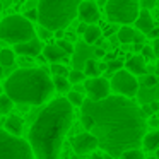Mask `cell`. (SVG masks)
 <instances>
[{"instance_id": "obj_1", "label": "cell", "mask_w": 159, "mask_h": 159, "mask_svg": "<svg viewBox=\"0 0 159 159\" xmlns=\"http://www.w3.org/2000/svg\"><path fill=\"white\" fill-rule=\"evenodd\" d=\"M80 123L98 137L104 152L116 159L128 149L140 147L149 127L142 108L120 94L99 101L87 98L80 106Z\"/></svg>"}, {"instance_id": "obj_2", "label": "cell", "mask_w": 159, "mask_h": 159, "mask_svg": "<svg viewBox=\"0 0 159 159\" xmlns=\"http://www.w3.org/2000/svg\"><path fill=\"white\" fill-rule=\"evenodd\" d=\"M74 121V104L67 98L50 101L31 123L28 142L36 159H58L67 132Z\"/></svg>"}, {"instance_id": "obj_3", "label": "cell", "mask_w": 159, "mask_h": 159, "mask_svg": "<svg viewBox=\"0 0 159 159\" xmlns=\"http://www.w3.org/2000/svg\"><path fill=\"white\" fill-rule=\"evenodd\" d=\"M5 93L21 106H41L55 93V84L46 70L22 67L5 79Z\"/></svg>"}, {"instance_id": "obj_4", "label": "cell", "mask_w": 159, "mask_h": 159, "mask_svg": "<svg viewBox=\"0 0 159 159\" xmlns=\"http://www.w3.org/2000/svg\"><path fill=\"white\" fill-rule=\"evenodd\" d=\"M82 0H38V22L50 31H58L70 26Z\"/></svg>"}, {"instance_id": "obj_5", "label": "cell", "mask_w": 159, "mask_h": 159, "mask_svg": "<svg viewBox=\"0 0 159 159\" xmlns=\"http://www.w3.org/2000/svg\"><path fill=\"white\" fill-rule=\"evenodd\" d=\"M36 36L31 19L21 14H11L0 21V39L9 45L26 43Z\"/></svg>"}, {"instance_id": "obj_6", "label": "cell", "mask_w": 159, "mask_h": 159, "mask_svg": "<svg viewBox=\"0 0 159 159\" xmlns=\"http://www.w3.org/2000/svg\"><path fill=\"white\" fill-rule=\"evenodd\" d=\"M0 159H36V156L26 139L0 128Z\"/></svg>"}, {"instance_id": "obj_7", "label": "cell", "mask_w": 159, "mask_h": 159, "mask_svg": "<svg viewBox=\"0 0 159 159\" xmlns=\"http://www.w3.org/2000/svg\"><path fill=\"white\" fill-rule=\"evenodd\" d=\"M140 9V0H106V17L116 24H135Z\"/></svg>"}, {"instance_id": "obj_8", "label": "cell", "mask_w": 159, "mask_h": 159, "mask_svg": "<svg viewBox=\"0 0 159 159\" xmlns=\"http://www.w3.org/2000/svg\"><path fill=\"white\" fill-rule=\"evenodd\" d=\"M111 91L115 94H120L125 98H135L140 87V80H137L135 74H132L128 69H120L111 77Z\"/></svg>"}, {"instance_id": "obj_9", "label": "cell", "mask_w": 159, "mask_h": 159, "mask_svg": "<svg viewBox=\"0 0 159 159\" xmlns=\"http://www.w3.org/2000/svg\"><path fill=\"white\" fill-rule=\"evenodd\" d=\"M84 87H86L87 98L93 101L104 99L111 93V82L108 79H104V77H99V75L86 79L84 80Z\"/></svg>"}, {"instance_id": "obj_10", "label": "cell", "mask_w": 159, "mask_h": 159, "mask_svg": "<svg viewBox=\"0 0 159 159\" xmlns=\"http://www.w3.org/2000/svg\"><path fill=\"white\" fill-rule=\"evenodd\" d=\"M99 147V140L93 132H80L72 139V149L77 156H86L96 152V149Z\"/></svg>"}, {"instance_id": "obj_11", "label": "cell", "mask_w": 159, "mask_h": 159, "mask_svg": "<svg viewBox=\"0 0 159 159\" xmlns=\"http://www.w3.org/2000/svg\"><path fill=\"white\" fill-rule=\"evenodd\" d=\"M80 22L86 24H96L99 21V11L94 0H82V4L79 5V14H77Z\"/></svg>"}, {"instance_id": "obj_12", "label": "cell", "mask_w": 159, "mask_h": 159, "mask_svg": "<svg viewBox=\"0 0 159 159\" xmlns=\"http://www.w3.org/2000/svg\"><path fill=\"white\" fill-rule=\"evenodd\" d=\"M43 48H45V46L41 45L39 38L34 36V38L29 39V41L16 45V53H19V55H22V57H38L39 53L43 52Z\"/></svg>"}, {"instance_id": "obj_13", "label": "cell", "mask_w": 159, "mask_h": 159, "mask_svg": "<svg viewBox=\"0 0 159 159\" xmlns=\"http://www.w3.org/2000/svg\"><path fill=\"white\" fill-rule=\"evenodd\" d=\"M154 26H156L154 24V19H152L149 9H140V14H139L137 21H135V29L140 31V33H144V34L147 36V33L151 31Z\"/></svg>"}, {"instance_id": "obj_14", "label": "cell", "mask_w": 159, "mask_h": 159, "mask_svg": "<svg viewBox=\"0 0 159 159\" xmlns=\"http://www.w3.org/2000/svg\"><path fill=\"white\" fill-rule=\"evenodd\" d=\"M128 70L135 75H144L147 74V65H145V57L144 55H134L128 58V62L125 63Z\"/></svg>"}, {"instance_id": "obj_15", "label": "cell", "mask_w": 159, "mask_h": 159, "mask_svg": "<svg viewBox=\"0 0 159 159\" xmlns=\"http://www.w3.org/2000/svg\"><path fill=\"white\" fill-rule=\"evenodd\" d=\"M5 130L12 135H22V130H24V120L17 115H9L7 120H5Z\"/></svg>"}, {"instance_id": "obj_16", "label": "cell", "mask_w": 159, "mask_h": 159, "mask_svg": "<svg viewBox=\"0 0 159 159\" xmlns=\"http://www.w3.org/2000/svg\"><path fill=\"white\" fill-rule=\"evenodd\" d=\"M43 53H45V58L50 60L52 63L60 62V60H63L65 57H69L58 45H46L45 48H43Z\"/></svg>"}, {"instance_id": "obj_17", "label": "cell", "mask_w": 159, "mask_h": 159, "mask_svg": "<svg viewBox=\"0 0 159 159\" xmlns=\"http://www.w3.org/2000/svg\"><path fill=\"white\" fill-rule=\"evenodd\" d=\"M142 145H144L145 151L149 152H156L159 149V130H152L147 132L144 135V140H142Z\"/></svg>"}, {"instance_id": "obj_18", "label": "cell", "mask_w": 159, "mask_h": 159, "mask_svg": "<svg viewBox=\"0 0 159 159\" xmlns=\"http://www.w3.org/2000/svg\"><path fill=\"white\" fill-rule=\"evenodd\" d=\"M118 39H120V43H134L135 39V34H137V29H134L130 24H121V28L118 29Z\"/></svg>"}, {"instance_id": "obj_19", "label": "cell", "mask_w": 159, "mask_h": 159, "mask_svg": "<svg viewBox=\"0 0 159 159\" xmlns=\"http://www.w3.org/2000/svg\"><path fill=\"white\" fill-rule=\"evenodd\" d=\"M82 38H84V41H86V43L93 45V43H96L98 39L101 38V29L98 28L96 24H89V26L86 28V31H84Z\"/></svg>"}, {"instance_id": "obj_20", "label": "cell", "mask_w": 159, "mask_h": 159, "mask_svg": "<svg viewBox=\"0 0 159 159\" xmlns=\"http://www.w3.org/2000/svg\"><path fill=\"white\" fill-rule=\"evenodd\" d=\"M53 84H55V91H58L62 94H67L70 91V86H72L69 77H65V75H55L53 77Z\"/></svg>"}, {"instance_id": "obj_21", "label": "cell", "mask_w": 159, "mask_h": 159, "mask_svg": "<svg viewBox=\"0 0 159 159\" xmlns=\"http://www.w3.org/2000/svg\"><path fill=\"white\" fill-rule=\"evenodd\" d=\"M0 63L4 65V69L12 67L16 63V52H12L9 48H2L0 50Z\"/></svg>"}, {"instance_id": "obj_22", "label": "cell", "mask_w": 159, "mask_h": 159, "mask_svg": "<svg viewBox=\"0 0 159 159\" xmlns=\"http://www.w3.org/2000/svg\"><path fill=\"white\" fill-rule=\"evenodd\" d=\"M14 99H12L11 96H9L7 93L5 94H2L0 96V115H11V111L14 110Z\"/></svg>"}, {"instance_id": "obj_23", "label": "cell", "mask_w": 159, "mask_h": 159, "mask_svg": "<svg viewBox=\"0 0 159 159\" xmlns=\"http://www.w3.org/2000/svg\"><path fill=\"white\" fill-rule=\"evenodd\" d=\"M65 98L74 104V108H80V106L84 104V101H86V99H84V96H82V93H80V91H75V89H74V91H69Z\"/></svg>"}, {"instance_id": "obj_24", "label": "cell", "mask_w": 159, "mask_h": 159, "mask_svg": "<svg viewBox=\"0 0 159 159\" xmlns=\"http://www.w3.org/2000/svg\"><path fill=\"white\" fill-rule=\"evenodd\" d=\"M84 72H86L87 77H96L101 74L99 70V63L96 62V60H87L86 65H84Z\"/></svg>"}, {"instance_id": "obj_25", "label": "cell", "mask_w": 159, "mask_h": 159, "mask_svg": "<svg viewBox=\"0 0 159 159\" xmlns=\"http://www.w3.org/2000/svg\"><path fill=\"white\" fill-rule=\"evenodd\" d=\"M118 159H145V157L142 154V151L137 147V149H128V151H125Z\"/></svg>"}, {"instance_id": "obj_26", "label": "cell", "mask_w": 159, "mask_h": 159, "mask_svg": "<svg viewBox=\"0 0 159 159\" xmlns=\"http://www.w3.org/2000/svg\"><path fill=\"white\" fill-rule=\"evenodd\" d=\"M86 72H82V70H70V74H69V80L72 84H80V82H84L86 80Z\"/></svg>"}, {"instance_id": "obj_27", "label": "cell", "mask_w": 159, "mask_h": 159, "mask_svg": "<svg viewBox=\"0 0 159 159\" xmlns=\"http://www.w3.org/2000/svg\"><path fill=\"white\" fill-rule=\"evenodd\" d=\"M156 82H157V75H154V74H144V75H140V84L144 87H154Z\"/></svg>"}, {"instance_id": "obj_28", "label": "cell", "mask_w": 159, "mask_h": 159, "mask_svg": "<svg viewBox=\"0 0 159 159\" xmlns=\"http://www.w3.org/2000/svg\"><path fill=\"white\" fill-rule=\"evenodd\" d=\"M52 74H53V75H65V77H69L70 70L67 69L65 65H62V63L55 62V63H52Z\"/></svg>"}, {"instance_id": "obj_29", "label": "cell", "mask_w": 159, "mask_h": 159, "mask_svg": "<svg viewBox=\"0 0 159 159\" xmlns=\"http://www.w3.org/2000/svg\"><path fill=\"white\" fill-rule=\"evenodd\" d=\"M57 45L60 46V48L63 50V52L67 53V55H70V53H74V45L70 41H67V39H63V38H60L58 39V43H57Z\"/></svg>"}, {"instance_id": "obj_30", "label": "cell", "mask_w": 159, "mask_h": 159, "mask_svg": "<svg viewBox=\"0 0 159 159\" xmlns=\"http://www.w3.org/2000/svg\"><path fill=\"white\" fill-rule=\"evenodd\" d=\"M123 69V62L121 60H111L108 63V72H116V70Z\"/></svg>"}, {"instance_id": "obj_31", "label": "cell", "mask_w": 159, "mask_h": 159, "mask_svg": "<svg viewBox=\"0 0 159 159\" xmlns=\"http://www.w3.org/2000/svg\"><path fill=\"white\" fill-rule=\"evenodd\" d=\"M26 17H28V19H31V21H38V17H39V14H38V7H33V9H29V11L28 12H26Z\"/></svg>"}, {"instance_id": "obj_32", "label": "cell", "mask_w": 159, "mask_h": 159, "mask_svg": "<svg viewBox=\"0 0 159 159\" xmlns=\"http://www.w3.org/2000/svg\"><path fill=\"white\" fill-rule=\"evenodd\" d=\"M147 125H149L151 128H157V127H159V118L156 116V113L149 116V120H147Z\"/></svg>"}, {"instance_id": "obj_33", "label": "cell", "mask_w": 159, "mask_h": 159, "mask_svg": "<svg viewBox=\"0 0 159 159\" xmlns=\"http://www.w3.org/2000/svg\"><path fill=\"white\" fill-rule=\"evenodd\" d=\"M147 38H151L152 41H154V39H159V26H154V28L147 33Z\"/></svg>"}, {"instance_id": "obj_34", "label": "cell", "mask_w": 159, "mask_h": 159, "mask_svg": "<svg viewBox=\"0 0 159 159\" xmlns=\"http://www.w3.org/2000/svg\"><path fill=\"white\" fill-rule=\"evenodd\" d=\"M154 5H156V0H140V7L142 9H149V11H151Z\"/></svg>"}, {"instance_id": "obj_35", "label": "cell", "mask_w": 159, "mask_h": 159, "mask_svg": "<svg viewBox=\"0 0 159 159\" xmlns=\"http://www.w3.org/2000/svg\"><path fill=\"white\" fill-rule=\"evenodd\" d=\"M142 55L144 57H156L154 55V48H152V46L151 48H149V46H144V48H142Z\"/></svg>"}, {"instance_id": "obj_36", "label": "cell", "mask_w": 159, "mask_h": 159, "mask_svg": "<svg viewBox=\"0 0 159 159\" xmlns=\"http://www.w3.org/2000/svg\"><path fill=\"white\" fill-rule=\"evenodd\" d=\"M149 106H151L152 113H157V111H159V101H151V103H149Z\"/></svg>"}, {"instance_id": "obj_37", "label": "cell", "mask_w": 159, "mask_h": 159, "mask_svg": "<svg viewBox=\"0 0 159 159\" xmlns=\"http://www.w3.org/2000/svg\"><path fill=\"white\" fill-rule=\"evenodd\" d=\"M152 48H154V55L159 58V39H154V43H152Z\"/></svg>"}, {"instance_id": "obj_38", "label": "cell", "mask_w": 159, "mask_h": 159, "mask_svg": "<svg viewBox=\"0 0 159 159\" xmlns=\"http://www.w3.org/2000/svg\"><path fill=\"white\" fill-rule=\"evenodd\" d=\"M96 57H98V58H99V57L103 58V57H104V52H103V50H99V48H98V50H96Z\"/></svg>"}, {"instance_id": "obj_39", "label": "cell", "mask_w": 159, "mask_h": 159, "mask_svg": "<svg viewBox=\"0 0 159 159\" xmlns=\"http://www.w3.org/2000/svg\"><path fill=\"white\" fill-rule=\"evenodd\" d=\"M103 159H116V157H115V156H111V154H108V152H104Z\"/></svg>"}, {"instance_id": "obj_40", "label": "cell", "mask_w": 159, "mask_h": 159, "mask_svg": "<svg viewBox=\"0 0 159 159\" xmlns=\"http://www.w3.org/2000/svg\"><path fill=\"white\" fill-rule=\"evenodd\" d=\"M156 75L159 77V60H157V63H156Z\"/></svg>"}, {"instance_id": "obj_41", "label": "cell", "mask_w": 159, "mask_h": 159, "mask_svg": "<svg viewBox=\"0 0 159 159\" xmlns=\"http://www.w3.org/2000/svg\"><path fill=\"white\" fill-rule=\"evenodd\" d=\"M4 75V65H2V63H0V77Z\"/></svg>"}, {"instance_id": "obj_42", "label": "cell", "mask_w": 159, "mask_h": 159, "mask_svg": "<svg viewBox=\"0 0 159 159\" xmlns=\"http://www.w3.org/2000/svg\"><path fill=\"white\" fill-rule=\"evenodd\" d=\"M4 91H5V87L2 86V84H0V96H2V94H4Z\"/></svg>"}, {"instance_id": "obj_43", "label": "cell", "mask_w": 159, "mask_h": 159, "mask_svg": "<svg viewBox=\"0 0 159 159\" xmlns=\"http://www.w3.org/2000/svg\"><path fill=\"white\" fill-rule=\"evenodd\" d=\"M145 159H157L156 156H149V157H145Z\"/></svg>"}, {"instance_id": "obj_44", "label": "cell", "mask_w": 159, "mask_h": 159, "mask_svg": "<svg viewBox=\"0 0 159 159\" xmlns=\"http://www.w3.org/2000/svg\"><path fill=\"white\" fill-rule=\"evenodd\" d=\"M156 157L159 159V149H157V151H156Z\"/></svg>"}, {"instance_id": "obj_45", "label": "cell", "mask_w": 159, "mask_h": 159, "mask_svg": "<svg viewBox=\"0 0 159 159\" xmlns=\"http://www.w3.org/2000/svg\"><path fill=\"white\" fill-rule=\"evenodd\" d=\"M70 159H79V157H77V156H72V157H70Z\"/></svg>"}, {"instance_id": "obj_46", "label": "cell", "mask_w": 159, "mask_h": 159, "mask_svg": "<svg viewBox=\"0 0 159 159\" xmlns=\"http://www.w3.org/2000/svg\"><path fill=\"white\" fill-rule=\"evenodd\" d=\"M0 11H2V4H0Z\"/></svg>"}, {"instance_id": "obj_47", "label": "cell", "mask_w": 159, "mask_h": 159, "mask_svg": "<svg viewBox=\"0 0 159 159\" xmlns=\"http://www.w3.org/2000/svg\"><path fill=\"white\" fill-rule=\"evenodd\" d=\"M0 50H2V48H0Z\"/></svg>"}]
</instances>
